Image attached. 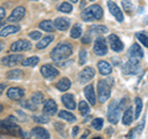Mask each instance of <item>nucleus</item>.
<instances>
[{"label":"nucleus","mask_w":148,"mask_h":139,"mask_svg":"<svg viewBox=\"0 0 148 139\" xmlns=\"http://www.w3.org/2000/svg\"><path fill=\"white\" fill-rule=\"evenodd\" d=\"M21 59H24L21 54H11V55H6V57L1 58V64L3 65H8V67H12L15 64L22 62Z\"/></svg>","instance_id":"obj_11"},{"label":"nucleus","mask_w":148,"mask_h":139,"mask_svg":"<svg viewBox=\"0 0 148 139\" xmlns=\"http://www.w3.org/2000/svg\"><path fill=\"white\" fill-rule=\"evenodd\" d=\"M90 1H94V0H90Z\"/></svg>","instance_id":"obj_52"},{"label":"nucleus","mask_w":148,"mask_h":139,"mask_svg":"<svg viewBox=\"0 0 148 139\" xmlns=\"http://www.w3.org/2000/svg\"><path fill=\"white\" fill-rule=\"evenodd\" d=\"M24 76V73L20 69H11L10 72L6 74V78L9 80H20Z\"/></svg>","instance_id":"obj_24"},{"label":"nucleus","mask_w":148,"mask_h":139,"mask_svg":"<svg viewBox=\"0 0 148 139\" xmlns=\"http://www.w3.org/2000/svg\"><path fill=\"white\" fill-rule=\"evenodd\" d=\"M72 53H73V46L68 42H62L58 43L54 47V49L51 52V58L54 62H61V61H66Z\"/></svg>","instance_id":"obj_1"},{"label":"nucleus","mask_w":148,"mask_h":139,"mask_svg":"<svg viewBox=\"0 0 148 139\" xmlns=\"http://www.w3.org/2000/svg\"><path fill=\"white\" fill-rule=\"evenodd\" d=\"M122 6L125 10H127L128 12L131 11V3H130L128 0H122Z\"/></svg>","instance_id":"obj_43"},{"label":"nucleus","mask_w":148,"mask_h":139,"mask_svg":"<svg viewBox=\"0 0 148 139\" xmlns=\"http://www.w3.org/2000/svg\"><path fill=\"white\" fill-rule=\"evenodd\" d=\"M41 74L45 76V79H48V80H52V79H54L56 76H58V69L51 65V64H45V65L41 67Z\"/></svg>","instance_id":"obj_7"},{"label":"nucleus","mask_w":148,"mask_h":139,"mask_svg":"<svg viewBox=\"0 0 148 139\" xmlns=\"http://www.w3.org/2000/svg\"><path fill=\"white\" fill-rule=\"evenodd\" d=\"M94 53L96 55H105L108 53V44H106V40L103 37H99V38L95 40L94 42Z\"/></svg>","instance_id":"obj_8"},{"label":"nucleus","mask_w":148,"mask_h":139,"mask_svg":"<svg viewBox=\"0 0 148 139\" xmlns=\"http://www.w3.org/2000/svg\"><path fill=\"white\" fill-rule=\"evenodd\" d=\"M108 7H109L110 12L115 16V18H116L119 22H122V21H123V14H122V11L120 10V7H119L114 1L109 0V1H108Z\"/></svg>","instance_id":"obj_14"},{"label":"nucleus","mask_w":148,"mask_h":139,"mask_svg":"<svg viewBox=\"0 0 148 139\" xmlns=\"http://www.w3.org/2000/svg\"><path fill=\"white\" fill-rule=\"evenodd\" d=\"M0 15H1V20H4V17H5V9L4 7H0Z\"/></svg>","instance_id":"obj_46"},{"label":"nucleus","mask_w":148,"mask_h":139,"mask_svg":"<svg viewBox=\"0 0 148 139\" xmlns=\"http://www.w3.org/2000/svg\"><path fill=\"white\" fill-rule=\"evenodd\" d=\"M58 116H59V118L66 119V121H68V122H74L77 119L75 116H74L73 113H71V112H68V111H61V112L58 113Z\"/></svg>","instance_id":"obj_31"},{"label":"nucleus","mask_w":148,"mask_h":139,"mask_svg":"<svg viewBox=\"0 0 148 139\" xmlns=\"http://www.w3.org/2000/svg\"><path fill=\"white\" fill-rule=\"evenodd\" d=\"M94 75H95L94 69L90 68V67H86L79 73V81L82 84H86V82H89L91 79L94 78Z\"/></svg>","instance_id":"obj_12"},{"label":"nucleus","mask_w":148,"mask_h":139,"mask_svg":"<svg viewBox=\"0 0 148 139\" xmlns=\"http://www.w3.org/2000/svg\"><path fill=\"white\" fill-rule=\"evenodd\" d=\"M40 29L41 30H45L47 32H53L54 31V24L51 20H45L42 22H40Z\"/></svg>","instance_id":"obj_29"},{"label":"nucleus","mask_w":148,"mask_h":139,"mask_svg":"<svg viewBox=\"0 0 148 139\" xmlns=\"http://www.w3.org/2000/svg\"><path fill=\"white\" fill-rule=\"evenodd\" d=\"M103 124H104L103 118H94L92 119V122H91V126L94 127L96 131H100V129L103 128Z\"/></svg>","instance_id":"obj_38"},{"label":"nucleus","mask_w":148,"mask_h":139,"mask_svg":"<svg viewBox=\"0 0 148 139\" xmlns=\"http://www.w3.org/2000/svg\"><path fill=\"white\" fill-rule=\"evenodd\" d=\"M62 102L69 110H74L75 108V99L72 94H66L62 96Z\"/></svg>","instance_id":"obj_20"},{"label":"nucleus","mask_w":148,"mask_h":139,"mask_svg":"<svg viewBox=\"0 0 148 139\" xmlns=\"http://www.w3.org/2000/svg\"><path fill=\"white\" fill-rule=\"evenodd\" d=\"M31 43L27 40H18L16 42H14L10 47L11 52H24V50H30L31 49Z\"/></svg>","instance_id":"obj_9"},{"label":"nucleus","mask_w":148,"mask_h":139,"mask_svg":"<svg viewBox=\"0 0 148 139\" xmlns=\"http://www.w3.org/2000/svg\"><path fill=\"white\" fill-rule=\"evenodd\" d=\"M98 69H99V73L101 75H109V74H111V72H112L111 65L105 61H101L98 63Z\"/></svg>","instance_id":"obj_22"},{"label":"nucleus","mask_w":148,"mask_h":139,"mask_svg":"<svg viewBox=\"0 0 148 139\" xmlns=\"http://www.w3.org/2000/svg\"><path fill=\"white\" fill-rule=\"evenodd\" d=\"M79 111L83 116H86L88 113L90 112V108H89V105H88L85 101H80L79 102Z\"/></svg>","instance_id":"obj_36"},{"label":"nucleus","mask_w":148,"mask_h":139,"mask_svg":"<svg viewBox=\"0 0 148 139\" xmlns=\"http://www.w3.org/2000/svg\"><path fill=\"white\" fill-rule=\"evenodd\" d=\"M25 95V91L21 87H11L8 90V97L11 100H20Z\"/></svg>","instance_id":"obj_18"},{"label":"nucleus","mask_w":148,"mask_h":139,"mask_svg":"<svg viewBox=\"0 0 148 139\" xmlns=\"http://www.w3.org/2000/svg\"><path fill=\"white\" fill-rule=\"evenodd\" d=\"M34 121L38 122V123H47L49 119L46 116H34Z\"/></svg>","instance_id":"obj_41"},{"label":"nucleus","mask_w":148,"mask_h":139,"mask_svg":"<svg viewBox=\"0 0 148 139\" xmlns=\"http://www.w3.org/2000/svg\"><path fill=\"white\" fill-rule=\"evenodd\" d=\"M25 14H26V9H25L24 6H17V7H15V9L12 10L11 15L9 16V18H8V21H9V22H17V21H21L22 18H24Z\"/></svg>","instance_id":"obj_10"},{"label":"nucleus","mask_w":148,"mask_h":139,"mask_svg":"<svg viewBox=\"0 0 148 139\" xmlns=\"http://www.w3.org/2000/svg\"><path fill=\"white\" fill-rule=\"evenodd\" d=\"M53 40H54L53 36H46L45 38H42V40L38 41V43L36 44V48H37V49H43V48L47 47V46H48L51 42H52Z\"/></svg>","instance_id":"obj_27"},{"label":"nucleus","mask_w":148,"mask_h":139,"mask_svg":"<svg viewBox=\"0 0 148 139\" xmlns=\"http://www.w3.org/2000/svg\"><path fill=\"white\" fill-rule=\"evenodd\" d=\"M92 139H103V138H101V137H94Z\"/></svg>","instance_id":"obj_50"},{"label":"nucleus","mask_w":148,"mask_h":139,"mask_svg":"<svg viewBox=\"0 0 148 139\" xmlns=\"http://www.w3.org/2000/svg\"><path fill=\"white\" fill-rule=\"evenodd\" d=\"M54 27L59 31H66L69 29L71 26V22H69V18H66V17H58L54 20Z\"/></svg>","instance_id":"obj_17"},{"label":"nucleus","mask_w":148,"mask_h":139,"mask_svg":"<svg viewBox=\"0 0 148 139\" xmlns=\"http://www.w3.org/2000/svg\"><path fill=\"white\" fill-rule=\"evenodd\" d=\"M128 57L131 59H137V61H140V59L143 58V50L140 47V44L133 43L131 46V48L128 49Z\"/></svg>","instance_id":"obj_15"},{"label":"nucleus","mask_w":148,"mask_h":139,"mask_svg":"<svg viewBox=\"0 0 148 139\" xmlns=\"http://www.w3.org/2000/svg\"><path fill=\"white\" fill-rule=\"evenodd\" d=\"M1 131L3 133L5 132L6 134H10V136H17V134H20L21 128L16 126L15 119H14L12 116H10L5 121H1Z\"/></svg>","instance_id":"obj_3"},{"label":"nucleus","mask_w":148,"mask_h":139,"mask_svg":"<svg viewBox=\"0 0 148 139\" xmlns=\"http://www.w3.org/2000/svg\"><path fill=\"white\" fill-rule=\"evenodd\" d=\"M80 35H82V26L78 25V24L74 25L72 31H71V37L72 38H79Z\"/></svg>","instance_id":"obj_33"},{"label":"nucleus","mask_w":148,"mask_h":139,"mask_svg":"<svg viewBox=\"0 0 148 139\" xmlns=\"http://www.w3.org/2000/svg\"><path fill=\"white\" fill-rule=\"evenodd\" d=\"M20 30V27L18 26H15V25H10V26H5L3 27L1 31H0V36L1 37H6L9 35H12V33H16Z\"/></svg>","instance_id":"obj_23"},{"label":"nucleus","mask_w":148,"mask_h":139,"mask_svg":"<svg viewBox=\"0 0 148 139\" xmlns=\"http://www.w3.org/2000/svg\"><path fill=\"white\" fill-rule=\"evenodd\" d=\"M56 112H57V104H56L53 100H47L43 105V113L52 116Z\"/></svg>","instance_id":"obj_19"},{"label":"nucleus","mask_w":148,"mask_h":139,"mask_svg":"<svg viewBox=\"0 0 148 139\" xmlns=\"http://www.w3.org/2000/svg\"><path fill=\"white\" fill-rule=\"evenodd\" d=\"M133 108L132 107H128L126 111H125L123 113V117H122V123L125 126H128V124H131V122L133 121Z\"/></svg>","instance_id":"obj_25"},{"label":"nucleus","mask_w":148,"mask_h":139,"mask_svg":"<svg viewBox=\"0 0 148 139\" xmlns=\"http://www.w3.org/2000/svg\"><path fill=\"white\" fill-rule=\"evenodd\" d=\"M109 43H110V47L111 49L114 50V52H121V50L123 49V43L122 41L119 38V37L116 35H110L109 36Z\"/></svg>","instance_id":"obj_13"},{"label":"nucleus","mask_w":148,"mask_h":139,"mask_svg":"<svg viewBox=\"0 0 148 139\" xmlns=\"http://www.w3.org/2000/svg\"><path fill=\"white\" fill-rule=\"evenodd\" d=\"M38 62H40V58L36 57V55H34V57H30V58L24 59V61L21 62V64L24 67H35V65L38 64Z\"/></svg>","instance_id":"obj_28"},{"label":"nucleus","mask_w":148,"mask_h":139,"mask_svg":"<svg viewBox=\"0 0 148 139\" xmlns=\"http://www.w3.org/2000/svg\"><path fill=\"white\" fill-rule=\"evenodd\" d=\"M20 136L22 137V139H30V134L27 133V132H25V131H20Z\"/></svg>","instance_id":"obj_44"},{"label":"nucleus","mask_w":148,"mask_h":139,"mask_svg":"<svg viewBox=\"0 0 148 139\" xmlns=\"http://www.w3.org/2000/svg\"><path fill=\"white\" fill-rule=\"evenodd\" d=\"M84 95L86 97L88 102L90 105L94 106L96 104V96H95V91H94V86L92 85H88L84 87Z\"/></svg>","instance_id":"obj_16"},{"label":"nucleus","mask_w":148,"mask_h":139,"mask_svg":"<svg viewBox=\"0 0 148 139\" xmlns=\"http://www.w3.org/2000/svg\"><path fill=\"white\" fill-rule=\"evenodd\" d=\"M90 32L91 33H95V35H103L108 32V27L103 26V25H94L90 27Z\"/></svg>","instance_id":"obj_30"},{"label":"nucleus","mask_w":148,"mask_h":139,"mask_svg":"<svg viewBox=\"0 0 148 139\" xmlns=\"http://www.w3.org/2000/svg\"><path fill=\"white\" fill-rule=\"evenodd\" d=\"M140 62L137 61V59H130L125 63V65L122 68L123 70V74H127V75H131V74H137L140 72Z\"/></svg>","instance_id":"obj_6"},{"label":"nucleus","mask_w":148,"mask_h":139,"mask_svg":"<svg viewBox=\"0 0 148 139\" xmlns=\"http://www.w3.org/2000/svg\"><path fill=\"white\" fill-rule=\"evenodd\" d=\"M103 15H104L103 9L98 4H94V5L86 7L84 11H82V18L86 22L94 21V20H101Z\"/></svg>","instance_id":"obj_2"},{"label":"nucleus","mask_w":148,"mask_h":139,"mask_svg":"<svg viewBox=\"0 0 148 139\" xmlns=\"http://www.w3.org/2000/svg\"><path fill=\"white\" fill-rule=\"evenodd\" d=\"M135 104H136V111H135V119H137L141 114V111H142V100L140 97H136L135 99Z\"/></svg>","instance_id":"obj_35"},{"label":"nucleus","mask_w":148,"mask_h":139,"mask_svg":"<svg viewBox=\"0 0 148 139\" xmlns=\"http://www.w3.org/2000/svg\"><path fill=\"white\" fill-rule=\"evenodd\" d=\"M136 37H137V40L145 46V47H148V35L143 33V32H137Z\"/></svg>","instance_id":"obj_34"},{"label":"nucleus","mask_w":148,"mask_h":139,"mask_svg":"<svg viewBox=\"0 0 148 139\" xmlns=\"http://www.w3.org/2000/svg\"><path fill=\"white\" fill-rule=\"evenodd\" d=\"M69 1H71V3H74V4H75V3H78V1H79V0H69Z\"/></svg>","instance_id":"obj_49"},{"label":"nucleus","mask_w":148,"mask_h":139,"mask_svg":"<svg viewBox=\"0 0 148 139\" xmlns=\"http://www.w3.org/2000/svg\"><path fill=\"white\" fill-rule=\"evenodd\" d=\"M82 42H83V43H89V42H90V36H89V35L84 36V37L82 38Z\"/></svg>","instance_id":"obj_45"},{"label":"nucleus","mask_w":148,"mask_h":139,"mask_svg":"<svg viewBox=\"0 0 148 139\" xmlns=\"http://www.w3.org/2000/svg\"><path fill=\"white\" fill-rule=\"evenodd\" d=\"M56 87H57L59 91H67L69 87H71V80H69L68 78H63L56 84Z\"/></svg>","instance_id":"obj_26"},{"label":"nucleus","mask_w":148,"mask_h":139,"mask_svg":"<svg viewBox=\"0 0 148 139\" xmlns=\"http://www.w3.org/2000/svg\"><path fill=\"white\" fill-rule=\"evenodd\" d=\"M43 95L41 94V92H35L34 95H32V97H31V100L34 101V102L36 104V105H40V104H42L43 102Z\"/></svg>","instance_id":"obj_37"},{"label":"nucleus","mask_w":148,"mask_h":139,"mask_svg":"<svg viewBox=\"0 0 148 139\" xmlns=\"http://www.w3.org/2000/svg\"><path fill=\"white\" fill-rule=\"evenodd\" d=\"M88 61V52L85 49H82L79 52V64L80 65H84Z\"/></svg>","instance_id":"obj_40"},{"label":"nucleus","mask_w":148,"mask_h":139,"mask_svg":"<svg viewBox=\"0 0 148 139\" xmlns=\"http://www.w3.org/2000/svg\"><path fill=\"white\" fill-rule=\"evenodd\" d=\"M121 106H120L119 101H112L109 106V110H108V118H109V122L112 123V124H116L119 122V118H120V112H121Z\"/></svg>","instance_id":"obj_4"},{"label":"nucleus","mask_w":148,"mask_h":139,"mask_svg":"<svg viewBox=\"0 0 148 139\" xmlns=\"http://www.w3.org/2000/svg\"><path fill=\"white\" fill-rule=\"evenodd\" d=\"M78 131H79V127H74V128H73V131H72V134H73V136H77V134H78Z\"/></svg>","instance_id":"obj_47"},{"label":"nucleus","mask_w":148,"mask_h":139,"mask_svg":"<svg viewBox=\"0 0 148 139\" xmlns=\"http://www.w3.org/2000/svg\"><path fill=\"white\" fill-rule=\"evenodd\" d=\"M32 134L38 139H49L48 131H46V129L42 128V127H35L34 129H32Z\"/></svg>","instance_id":"obj_21"},{"label":"nucleus","mask_w":148,"mask_h":139,"mask_svg":"<svg viewBox=\"0 0 148 139\" xmlns=\"http://www.w3.org/2000/svg\"><path fill=\"white\" fill-rule=\"evenodd\" d=\"M30 1H37V0H30Z\"/></svg>","instance_id":"obj_51"},{"label":"nucleus","mask_w":148,"mask_h":139,"mask_svg":"<svg viewBox=\"0 0 148 139\" xmlns=\"http://www.w3.org/2000/svg\"><path fill=\"white\" fill-rule=\"evenodd\" d=\"M58 10L61 11V12H64V14H69V12H72V10H73V6H72V4H71V3L64 1V3H62L61 5H59Z\"/></svg>","instance_id":"obj_32"},{"label":"nucleus","mask_w":148,"mask_h":139,"mask_svg":"<svg viewBox=\"0 0 148 139\" xmlns=\"http://www.w3.org/2000/svg\"><path fill=\"white\" fill-rule=\"evenodd\" d=\"M110 94H111V90H110V86L108 82L105 80L99 81L98 82V97L101 104L106 102L110 99Z\"/></svg>","instance_id":"obj_5"},{"label":"nucleus","mask_w":148,"mask_h":139,"mask_svg":"<svg viewBox=\"0 0 148 139\" xmlns=\"http://www.w3.org/2000/svg\"><path fill=\"white\" fill-rule=\"evenodd\" d=\"M29 36L31 37L32 40H40L41 38V32H38V31H32V32H30V33H29Z\"/></svg>","instance_id":"obj_42"},{"label":"nucleus","mask_w":148,"mask_h":139,"mask_svg":"<svg viewBox=\"0 0 148 139\" xmlns=\"http://www.w3.org/2000/svg\"><path fill=\"white\" fill-rule=\"evenodd\" d=\"M88 134H89V132L86 131V132H85V134H83V136H82V138H80V139H85V138H86V136H88Z\"/></svg>","instance_id":"obj_48"},{"label":"nucleus","mask_w":148,"mask_h":139,"mask_svg":"<svg viewBox=\"0 0 148 139\" xmlns=\"http://www.w3.org/2000/svg\"><path fill=\"white\" fill-rule=\"evenodd\" d=\"M21 106L22 107H26V108H29V110H31V111H36L37 110V105L34 102V101H22L21 102Z\"/></svg>","instance_id":"obj_39"}]
</instances>
